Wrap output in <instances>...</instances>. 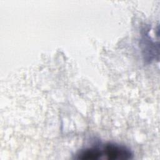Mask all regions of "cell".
I'll return each mask as SVG.
<instances>
[{"label":"cell","instance_id":"2","mask_svg":"<svg viewBox=\"0 0 160 160\" xmlns=\"http://www.w3.org/2000/svg\"><path fill=\"white\" fill-rule=\"evenodd\" d=\"M102 157L101 148L94 147L81 151L76 158L82 160H98Z\"/></svg>","mask_w":160,"mask_h":160},{"label":"cell","instance_id":"1","mask_svg":"<svg viewBox=\"0 0 160 160\" xmlns=\"http://www.w3.org/2000/svg\"><path fill=\"white\" fill-rule=\"evenodd\" d=\"M101 149L102 156L107 159H129L132 158V154L129 149L116 143H106L101 147Z\"/></svg>","mask_w":160,"mask_h":160}]
</instances>
